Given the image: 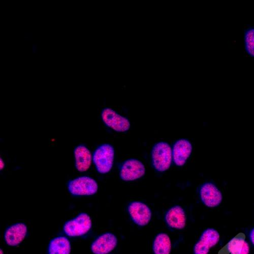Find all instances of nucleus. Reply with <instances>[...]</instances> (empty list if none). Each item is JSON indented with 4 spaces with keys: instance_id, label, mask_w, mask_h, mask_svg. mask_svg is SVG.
<instances>
[{
    "instance_id": "obj_16",
    "label": "nucleus",
    "mask_w": 254,
    "mask_h": 254,
    "mask_svg": "<svg viewBox=\"0 0 254 254\" xmlns=\"http://www.w3.org/2000/svg\"><path fill=\"white\" fill-rule=\"evenodd\" d=\"M71 247L65 237H60L52 240L49 246V254H70Z\"/></svg>"
},
{
    "instance_id": "obj_9",
    "label": "nucleus",
    "mask_w": 254,
    "mask_h": 254,
    "mask_svg": "<svg viewBox=\"0 0 254 254\" xmlns=\"http://www.w3.org/2000/svg\"><path fill=\"white\" fill-rule=\"evenodd\" d=\"M145 173V168L143 164L136 159L126 161L121 168L120 176L125 181L137 180L143 177Z\"/></svg>"
},
{
    "instance_id": "obj_7",
    "label": "nucleus",
    "mask_w": 254,
    "mask_h": 254,
    "mask_svg": "<svg viewBox=\"0 0 254 254\" xmlns=\"http://www.w3.org/2000/svg\"><path fill=\"white\" fill-rule=\"evenodd\" d=\"M200 197L202 203L210 208L219 206L223 201L222 192L215 184L211 183H206L202 185L200 190Z\"/></svg>"
},
{
    "instance_id": "obj_17",
    "label": "nucleus",
    "mask_w": 254,
    "mask_h": 254,
    "mask_svg": "<svg viewBox=\"0 0 254 254\" xmlns=\"http://www.w3.org/2000/svg\"><path fill=\"white\" fill-rule=\"evenodd\" d=\"M153 250L154 254H170L172 243L170 238L164 233H161L155 238Z\"/></svg>"
},
{
    "instance_id": "obj_15",
    "label": "nucleus",
    "mask_w": 254,
    "mask_h": 254,
    "mask_svg": "<svg viewBox=\"0 0 254 254\" xmlns=\"http://www.w3.org/2000/svg\"><path fill=\"white\" fill-rule=\"evenodd\" d=\"M74 154L77 170L80 172L87 171L93 159L91 153L88 147L82 144L79 145L75 147Z\"/></svg>"
},
{
    "instance_id": "obj_14",
    "label": "nucleus",
    "mask_w": 254,
    "mask_h": 254,
    "mask_svg": "<svg viewBox=\"0 0 254 254\" xmlns=\"http://www.w3.org/2000/svg\"><path fill=\"white\" fill-rule=\"evenodd\" d=\"M165 220L169 227L183 229L186 224V216L184 209L176 205L169 209L165 214Z\"/></svg>"
},
{
    "instance_id": "obj_12",
    "label": "nucleus",
    "mask_w": 254,
    "mask_h": 254,
    "mask_svg": "<svg viewBox=\"0 0 254 254\" xmlns=\"http://www.w3.org/2000/svg\"><path fill=\"white\" fill-rule=\"evenodd\" d=\"M27 227L24 223H17L9 227L5 233L4 239L6 244L15 247L22 243L27 234Z\"/></svg>"
},
{
    "instance_id": "obj_4",
    "label": "nucleus",
    "mask_w": 254,
    "mask_h": 254,
    "mask_svg": "<svg viewBox=\"0 0 254 254\" xmlns=\"http://www.w3.org/2000/svg\"><path fill=\"white\" fill-rule=\"evenodd\" d=\"M92 225L90 217L86 213H81L65 224L64 231L69 237H80L86 235L91 229Z\"/></svg>"
},
{
    "instance_id": "obj_10",
    "label": "nucleus",
    "mask_w": 254,
    "mask_h": 254,
    "mask_svg": "<svg viewBox=\"0 0 254 254\" xmlns=\"http://www.w3.org/2000/svg\"><path fill=\"white\" fill-rule=\"evenodd\" d=\"M118 239L112 233H105L98 237L91 245L94 254H108L117 247Z\"/></svg>"
},
{
    "instance_id": "obj_1",
    "label": "nucleus",
    "mask_w": 254,
    "mask_h": 254,
    "mask_svg": "<svg viewBox=\"0 0 254 254\" xmlns=\"http://www.w3.org/2000/svg\"><path fill=\"white\" fill-rule=\"evenodd\" d=\"M115 158L114 147L109 144H103L95 151L93 160L97 171L102 174L109 173L113 166Z\"/></svg>"
},
{
    "instance_id": "obj_13",
    "label": "nucleus",
    "mask_w": 254,
    "mask_h": 254,
    "mask_svg": "<svg viewBox=\"0 0 254 254\" xmlns=\"http://www.w3.org/2000/svg\"><path fill=\"white\" fill-rule=\"evenodd\" d=\"M192 145L187 139L178 140L175 144L173 150L174 162L178 166H183L191 154Z\"/></svg>"
},
{
    "instance_id": "obj_6",
    "label": "nucleus",
    "mask_w": 254,
    "mask_h": 254,
    "mask_svg": "<svg viewBox=\"0 0 254 254\" xmlns=\"http://www.w3.org/2000/svg\"><path fill=\"white\" fill-rule=\"evenodd\" d=\"M101 117L106 125L117 132H125L130 129V123L128 119L111 109H104Z\"/></svg>"
},
{
    "instance_id": "obj_19",
    "label": "nucleus",
    "mask_w": 254,
    "mask_h": 254,
    "mask_svg": "<svg viewBox=\"0 0 254 254\" xmlns=\"http://www.w3.org/2000/svg\"><path fill=\"white\" fill-rule=\"evenodd\" d=\"M249 237L251 244L254 246V228L250 231Z\"/></svg>"
},
{
    "instance_id": "obj_21",
    "label": "nucleus",
    "mask_w": 254,
    "mask_h": 254,
    "mask_svg": "<svg viewBox=\"0 0 254 254\" xmlns=\"http://www.w3.org/2000/svg\"><path fill=\"white\" fill-rule=\"evenodd\" d=\"M0 254H4L3 251L2 250V249H1V251H0Z\"/></svg>"
},
{
    "instance_id": "obj_2",
    "label": "nucleus",
    "mask_w": 254,
    "mask_h": 254,
    "mask_svg": "<svg viewBox=\"0 0 254 254\" xmlns=\"http://www.w3.org/2000/svg\"><path fill=\"white\" fill-rule=\"evenodd\" d=\"M152 162L156 170L164 172L170 167L173 159V150L169 144L160 142L155 145L152 151Z\"/></svg>"
},
{
    "instance_id": "obj_18",
    "label": "nucleus",
    "mask_w": 254,
    "mask_h": 254,
    "mask_svg": "<svg viewBox=\"0 0 254 254\" xmlns=\"http://www.w3.org/2000/svg\"><path fill=\"white\" fill-rule=\"evenodd\" d=\"M245 42L247 52L254 57V29H250L245 33Z\"/></svg>"
},
{
    "instance_id": "obj_11",
    "label": "nucleus",
    "mask_w": 254,
    "mask_h": 254,
    "mask_svg": "<svg viewBox=\"0 0 254 254\" xmlns=\"http://www.w3.org/2000/svg\"><path fill=\"white\" fill-rule=\"evenodd\" d=\"M250 246L243 233L231 239L220 251L219 254H249Z\"/></svg>"
},
{
    "instance_id": "obj_5",
    "label": "nucleus",
    "mask_w": 254,
    "mask_h": 254,
    "mask_svg": "<svg viewBox=\"0 0 254 254\" xmlns=\"http://www.w3.org/2000/svg\"><path fill=\"white\" fill-rule=\"evenodd\" d=\"M220 236L219 232L213 228L205 230L199 240L194 247V254H208L210 249L219 242Z\"/></svg>"
},
{
    "instance_id": "obj_20",
    "label": "nucleus",
    "mask_w": 254,
    "mask_h": 254,
    "mask_svg": "<svg viewBox=\"0 0 254 254\" xmlns=\"http://www.w3.org/2000/svg\"><path fill=\"white\" fill-rule=\"evenodd\" d=\"M1 160V161H0V164H1L0 165V168H1V170H2V169H3L5 166V164L2 158H1V160Z\"/></svg>"
},
{
    "instance_id": "obj_3",
    "label": "nucleus",
    "mask_w": 254,
    "mask_h": 254,
    "mask_svg": "<svg viewBox=\"0 0 254 254\" xmlns=\"http://www.w3.org/2000/svg\"><path fill=\"white\" fill-rule=\"evenodd\" d=\"M70 193L73 196H91L95 194L98 189L97 182L87 176L80 177L68 183Z\"/></svg>"
},
{
    "instance_id": "obj_8",
    "label": "nucleus",
    "mask_w": 254,
    "mask_h": 254,
    "mask_svg": "<svg viewBox=\"0 0 254 254\" xmlns=\"http://www.w3.org/2000/svg\"><path fill=\"white\" fill-rule=\"evenodd\" d=\"M128 212L132 220L137 225L143 227L149 224L152 218V211L146 204L134 201L128 206Z\"/></svg>"
}]
</instances>
